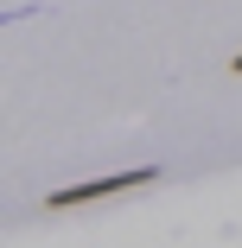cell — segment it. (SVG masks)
<instances>
[{"instance_id": "6da1fadb", "label": "cell", "mask_w": 242, "mask_h": 248, "mask_svg": "<svg viewBox=\"0 0 242 248\" xmlns=\"http://www.w3.org/2000/svg\"><path fill=\"white\" fill-rule=\"evenodd\" d=\"M153 178H166L160 166H134V172H109V178H83V185H58L45 191V210H83V204H109L121 191H147Z\"/></svg>"}, {"instance_id": "7a4b0ae2", "label": "cell", "mask_w": 242, "mask_h": 248, "mask_svg": "<svg viewBox=\"0 0 242 248\" xmlns=\"http://www.w3.org/2000/svg\"><path fill=\"white\" fill-rule=\"evenodd\" d=\"M229 77H242V51H236V58H229Z\"/></svg>"}]
</instances>
